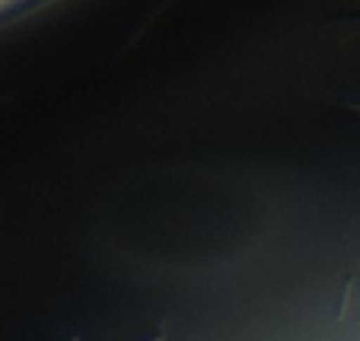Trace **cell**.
I'll return each instance as SVG.
<instances>
[{
	"label": "cell",
	"mask_w": 360,
	"mask_h": 341,
	"mask_svg": "<svg viewBox=\"0 0 360 341\" xmlns=\"http://www.w3.org/2000/svg\"><path fill=\"white\" fill-rule=\"evenodd\" d=\"M351 290H354V271L345 274V284H341V303H338V313H335V319L345 322L347 319V309H351Z\"/></svg>",
	"instance_id": "6da1fadb"
}]
</instances>
